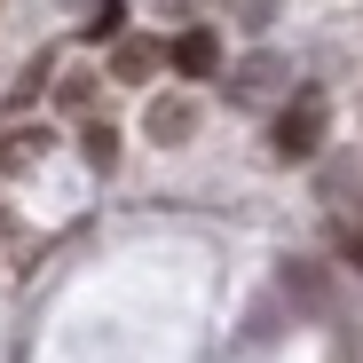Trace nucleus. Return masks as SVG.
Listing matches in <instances>:
<instances>
[{
	"label": "nucleus",
	"instance_id": "f257e3e1",
	"mask_svg": "<svg viewBox=\"0 0 363 363\" xmlns=\"http://www.w3.org/2000/svg\"><path fill=\"white\" fill-rule=\"evenodd\" d=\"M324 118H332V111H324V87H300V95L277 111V143H269V150H277L284 166L316 158V150H324Z\"/></svg>",
	"mask_w": 363,
	"mask_h": 363
},
{
	"label": "nucleus",
	"instance_id": "f03ea898",
	"mask_svg": "<svg viewBox=\"0 0 363 363\" xmlns=\"http://www.w3.org/2000/svg\"><path fill=\"white\" fill-rule=\"evenodd\" d=\"M174 72H182V79H213V72H221V40H213L206 24H190V32L174 40Z\"/></svg>",
	"mask_w": 363,
	"mask_h": 363
},
{
	"label": "nucleus",
	"instance_id": "7ed1b4c3",
	"mask_svg": "<svg viewBox=\"0 0 363 363\" xmlns=\"http://www.w3.org/2000/svg\"><path fill=\"white\" fill-rule=\"evenodd\" d=\"M143 127H150V143H166V150H174V143H190V135H198V103H182V95H158Z\"/></svg>",
	"mask_w": 363,
	"mask_h": 363
},
{
	"label": "nucleus",
	"instance_id": "20e7f679",
	"mask_svg": "<svg viewBox=\"0 0 363 363\" xmlns=\"http://www.w3.org/2000/svg\"><path fill=\"white\" fill-rule=\"evenodd\" d=\"M158 64H174V48H166V40H118V55H111V72H118V79H150Z\"/></svg>",
	"mask_w": 363,
	"mask_h": 363
},
{
	"label": "nucleus",
	"instance_id": "39448f33",
	"mask_svg": "<svg viewBox=\"0 0 363 363\" xmlns=\"http://www.w3.org/2000/svg\"><path fill=\"white\" fill-rule=\"evenodd\" d=\"M79 150H87V166H95V174H111V166H118V135H111V127H87V135H79Z\"/></svg>",
	"mask_w": 363,
	"mask_h": 363
},
{
	"label": "nucleus",
	"instance_id": "423d86ee",
	"mask_svg": "<svg viewBox=\"0 0 363 363\" xmlns=\"http://www.w3.org/2000/svg\"><path fill=\"white\" fill-rule=\"evenodd\" d=\"M118 32H127V0H103L87 16V40H118Z\"/></svg>",
	"mask_w": 363,
	"mask_h": 363
},
{
	"label": "nucleus",
	"instance_id": "0eeeda50",
	"mask_svg": "<svg viewBox=\"0 0 363 363\" xmlns=\"http://www.w3.org/2000/svg\"><path fill=\"white\" fill-rule=\"evenodd\" d=\"M48 150V135H9V150H0V166H32Z\"/></svg>",
	"mask_w": 363,
	"mask_h": 363
}]
</instances>
